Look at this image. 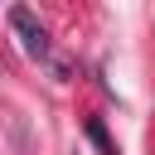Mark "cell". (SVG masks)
Segmentation results:
<instances>
[{
  "mask_svg": "<svg viewBox=\"0 0 155 155\" xmlns=\"http://www.w3.org/2000/svg\"><path fill=\"white\" fill-rule=\"evenodd\" d=\"M10 24L19 29V44H24V53H29V58H48V29L34 19V10H29V5H10Z\"/></svg>",
  "mask_w": 155,
  "mask_h": 155,
  "instance_id": "cell-1",
  "label": "cell"
},
{
  "mask_svg": "<svg viewBox=\"0 0 155 155\" xmlns=\"http://www.w3.org/2000/svg\"><path fill=\"white\" fill-rule=\"evenodd\" d=\"M87 140H92V145H97V150H102V155H116V145H111V136H107V126H102V121H97V116H92V121H87Z\"/></svg>",
  "mask_w": 155,
  "mask_h": 155,
  "instance_id": "cell-2",
  "label": "cell"
}]
</instances>
